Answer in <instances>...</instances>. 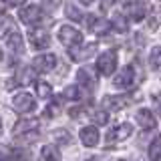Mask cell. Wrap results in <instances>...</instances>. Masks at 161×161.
Returning <instances> with one entry per match:
<instances>
[{"label":"cell","mask_w":161,"mask_h":161,"mask_svg":"<svg viewBox=\"0 0 161 161\" xmlns=\"http://www.w3.org/2000/svg\"><path fill=\"white\" fill-rule=\"evenodd\" d=\"M34 89H36V97H40V99L53 97V87H50L47 80H34Z\"/></svg>","instance_id":"obj_18"},{"label":"cell","mask_w":161,"mask_h":161,"mask_svg":"<svg viewBox=\"0 0 161 161\" xmlns=\"http://www.w3.org/2000/svg\"><path fill=\"white\" fill-rule=\"evenodd\" d=\"M22 2H24V0H8V4H10V6H20Z\"/></svg>","instance_id":"obj_33"},{"label":"cell","mask_w":161,"mask_h":161,"mask_svg":"<svg viewBox=\"0 0 161 161\" xmlns=\"http://www.w3.org/2000/svg\"><path fill=\"white\" fill-rule=\"evenodd\" d=\"M38 129V121L36 119H22L20 123H16V127H14V135H26V133H36Z\"/></svg>","instance_id":"obj_15"},{"label":"cell","mask_w":161,"mask_h":161,"mask_svg":"<svg viewBox=\"0 0 161 161\" xmlns=\"http://www.w3.org/2000/svg\"><path fill=\"white\" fill-rule=\"evenodd\" d=\"M0 161H6V159H4V155H2V153H0Z\"/></svg>","instance_id":"obj_36"},{"label":"cell","mask_w":161,"mask_h":161,"mask_svg":"<svg viewBox=\"0 0 161 161\" xmlns=\"http://www.w3.org/2000/svg\"><path fill=\"white\" fill-rule=\"evenodd\" d=\"M20 20H22L24 24H36L42 20V6H36V4H32V6H26L20 10Z\"/></svg>","instance_id":"obj_9"},{"label":"cell","mask_w":161,"mask_h":161,"mask_svg":"<svg viewBox=\"0 0 161 161\" xmlns=\"http://www.w3.org/2000/svg\"><path fill=\"white\" fill-rule=\"evenodd\" d=\"M131 133H133V127H131V123H121L119 127H115L113 131L109 133V141L113 143V141H125L127 137H131Z\"/></svg>","instance_id":"obj_14"},{"label":"cell","mask_w":161,"mask_h":161,"mask_svg":"<svg viewBox=\"0 0 161 161\" xmlns=\"http://www.w3.org/2000/svg\"><path fill=\"white\" fill-rule=\"evenodd\" d=\"M83 113H85V107H75V109L69 111V115H70L73 119H79V115H83Z\"/></svg>","instance_id":"obj_31"},{"label":"cell","mask_w":161,"mask_h":161,"mask_svg":"<svg viewBox=\"0 0 161 161\" xmlns=\"http://www.w3.org/2000/svg\"><path fill=\"white\" fill-rule=\"evenodd\" d=\"M113 28L117 30V32H127V28H129V24H127V18L123 16V14H117V16L113 18Z\"/></svg>","instance_id":"obj_25"},{"label":"cell","mask_w":161,"mask_h":161,"mask_svg":"<svg viewBox=\"0 0 161 161\" xmlns=\"http://www.w3.org/2000/svg\"><path fill=\"white\" fill-rule=\"evenodd\" d=\"M115 2H119V0H103V8H111Z\"/></svg>","instance_id":"obj_32"},{"label":"cell","mask_w":161,"mask_h":161,"mask_svg":"<svg viewBox=\"0 0 161 161\" xmlns=\"http://www.w3.org/2000/svg\"><path fill=\"white\" fill-rule=\"evenodd\" d=\"M161 26V6L149 10V30H157Z\"/></svg>","instance_id":"obj_22"},{"label":"cell","mask_w":161,"mask_h":161,"mask_svg":"<svg viewBox=\"0 0 161 161\" xmlns=\"http://www.w3.org/2000/svg\"><path fill=\"white\" fill-rule=\"evenodd\" d=\"M58 58L54 57L53 53H47V54H38L36 58H34L32 63V69L36 70V73H50L54 67H57Z\"/></svg>","instance_id":"obj_4"},{"label":"cell","mask_w":161,"mask_h":161,"mask_svg":"<svg viewBox=\"0 0 161 161\" xmlns=\"http://www.w3.org/2000/svg\"><path fill=\"white\" fill-rule=\"evenodd\" d=\"M133 80H135V69L131 64H127V67H123L117 73V77L113 79V85L117 89H129V87H133Z\"/></svg>","instance_id":"obj_5"},{"label":"cell","mask_w":161,"mask_h":161,"mask_svg":"<svg viewBox=\"0 0 161 161\" xmlns=\"http://www.w3.org/2000/svg\"><path fill=\"white\" fill-rule=\"evenodd\" d=\"M131 99L129 95H121V97H105V101H103V105L107 109H111V111H121V109H125L127 105H131Z\"/></svg>","instance_id":"obj_12"},{"label":"cell","mask_w":161,"mask_h":161,"mask_svg":"<svg viewBox=\"0 0 161 161\" xmlns=\"http://www.w3.org/2000/svg\"><path fill=\"white\" fill-rule=\"evenodd\" d=\"M80 2H83V4H85V6H89V4H93V2H95V0H80Z\"/></svg>","instance_id":"obj_35"},{"label":"cell","mask_w":161,"mask_h":161,"mask_svg":"<svg viewBox=\"0 0 161 161\" xmlns=\"http://www.w3.org/2000/svg\"><path fill=\"white\" fill-rule=\"evenodd\" d=\"M40 153H42L44 161H60V151L54 147V145H44Z\"/></svg>","instance_id":"obj_20"},{"label":"cell","mask_w":161,"mask_h":161,"mask_svg":"<svg viewBox=\"0 0 161 161\" xmlns=\"http://www.w3.org/2000/svg\"><path fill=\"white\" fill-rule=\"evenodd\" d=\"M34 105H36V101L28 93H18V95H14V99H12V107L16 109L18 113H28V111L34 109Z\"/></svg>","instance_id":"obj_6"},{"label":"cell","mask_w":161,"mask_h":161,"mask_svg":"<svg viewBox=\"0 0 161 161\" xmlns=\"http://www.w3.org/2000/svg\"><path fill=\"white\" fill-rule=\"evenodd\" d=\"M149 67L155 70V73H161V47H155L151 50L149 57Z\"/></svg>","instance_id":"obj_23"},{"label":"cell","mask_w":161,"mask_h":161,"mask_svg":"<svg viewBox=\"0 0 161 161\" xmlns=\"http://www.w3.org/2000/svg\"><path fill=\"white\" fill-rule=\"evenodd\" d=\"M0 60H2V50H0Z\"/></svg>","instance_id":"obj_37"},{"label":"cell","mask_w":161,"mask_h":161,"mask_svg":"<svg viewBox=\"0 0 161 161\" xmlns=\"http://www.w3.org/2000/svg\"><path fill=\"white\" fill-rule=\"evenodd\" d=\"M54 139L63 141V143H70V141H73V137H70V135H69L64 129H58V131H54Z\"/></svg>","instance_id":"obj_29"},{"label":"cell","mask_w":161,"mask_h":161,"mask_svg":"<svg viewBox=\"0 0 161 161\" xmlns=\"http://www.w3.org/2000/svg\"><path fill=\"white\" fill-rule=\"evenodd\" d=\"M64 12H67V16H69L70 20H75V22H85V16H87V14H83L73 2H69L67 6H64Z\"/></svg>","instance_id":"obj_19"},{"label":"cell","mask_w":161,"mask_h":161,"mask_svg":"<svg viewBox=\"0 0 161 161\" xmlns=\"http://www.w3.org/2000/svg\"><path fill=\"white\" fill-rule=\"evenodd\" d=\"M34 73H36V70H34L32 67H26L22 70V75L18 73V83L20 85H28V83H32L34 80Z\"/></svg>","instance_id":"obj_26"},{"label":"cell","mask_w":161,"mask_h":161,"mask_svg":"<svg viewBox=\"0 0 161 161\" xmlns=\"http://www.w3.org/2000/svg\"><path fill=\"white\" fill-rule=\"evenodd\" d=\"M58 109H60L58 101H54L53 105H48V107H47V111H44V115H47V117H57V115H58Z\"/></svg>","instance_id":"obj_30"},{"label":"cell","mask_w":161,"mask_h":161,"mask_svg":"<svg viewBox=\"0 0 161 161\" xmlns=\"http://www.w3.org/2000/svg\"><path fill=\"white\" fill-rule=\"evenodd\" d=\"M95 53H97V44H95V42L87 44V47L70 48V57H73L75 60H83V58H89V57H93Z\"/></svg>","instance_id":"obj_16"},{"label":"cell","mask_w":161,"mask_h":161,"mask_svg":"<svg viewBox=\"0 0 161 161\" xmlns=\"http://www.w3.org/2000/svg\"><path fill=\"white\" fill-rule=\"evenodd\" d=\"M111 28H113V24H111L107 18H101V16H91L89 18V30L93 34L105 36V34L111 32Z\"/></svg>","instance_id":"obj_7"},{"label":"cell","mask_w":161,"mask_h":161,"mask_svg":"<svg viewBox=\"0 0 161 161\" xmlns=\"http://www.w3.org/2000/svg\"><path fill=\"white\" fill-rule=\"evenodd\" d=\"M6 42H8V48L12 50L14 54H20V53L24 50V42H22V36H20V32H10L8 38H6Z\"/></svg>","instance_id":"obj_17"},{"label":"cell","mask_w":161,"mask_h":161,"mask_svg":"<svg viewBox=\"0 0 161 161\" xmlns=\"http://www.w3.org/2000/svg\"><path fill=\"white\" fill-rule=\"evenodd\" d=\"M0 129H2V121H0Z\"/></svg>","instance_id":"obj_38"},{"label":"cell","mask_w":161,"mask_h":161,"mask_svg":"<svg viewBox=\"0 0 161 161\" xmlns=\"http://www.w3.org/2000/svg\"><path fill=\"white\" fill-rule=\"evenodd\" d=\"M58 40L64 44L69 50L79 47L80 42H83V32H80L79 28L75 26H69V24H63V26L58 28Z\"/></svg>","instance_id":"obj_1"},{"label":"cell","mask_w":161,"mask_h":161,"mask_svg":"<svg viewBox=\"0 0 161 161\" xmlns=\"http://www.w3.org/2000/svg\"><path fill=\"white\" fill-rule=\"evenodd\" d=\"M155 105H157V109H159V113H161V95L155 97Z\"/></svg>","instance_id":"obj_34"},{"label":"cell","mask_w":161,"mask_h":161,"mask_svg":"<svg viewBox=\"0 0 161 161\" xmlns=\"http://www.w3.org/2000/svg\"><path fill=\"white\" fill-rule=\"evenodd\" d=\"M91 161H93V159H91Z\"/></svg>","instance_id":"obj_39"},{"label":"cell","mask_w":161,"mask_h":161,"mask_svg":"<svg viewBox=\"0 0 161 161\" xmlns=\"http://www.w3.org/2000/svg\"><path fill=\"white\" fill-rule=\"evenodd\" d=\"M64 99L79 101L80 99V87H79V85H69V87L64 89Z\"/></svg>","instance_id":"obj_27"},{"label":"cell","mask_w":161,"mask_h":161,"mask_svg":"<svg viewBox=\"0 0 161 161\" xmlns=\"http://www.w3.org/2000/svg\"><path fill=\"white\" fill-rule=\"evenodd\" d=\"M137 123L143 127L145 131H153L155 127H157V121H155V117H153V113H151L149 109H139L137 111Z\"/></svg>","instance_id":"obj_10"},{"label":"cell","mask_w":161,"mask_h":161,"mask_svg":"<svg viewBox=\"0 0 161 161\" xmlns=\"http://www.w3.org/2000/svg\"><path fill=\"white\" fill-rule=\"evenodd\" d=\"M80 141H83L85 147H95L99 143V129L89 125V127H83L80 129Z\"/></svg>","instance_id":"obj_11"},{"label":"cell","mask_w":161,"mask_h":161,"mask_svg":"<svg viewBox=\"0 0 161 161\" xmlns=\"http://www.w3.org/2000/svg\"><path fill=\"white\" fill-rule=\"evenodd\" d=\"M77 79H79V85H83V87H85V89H89V91H93V89H95V85H97V77H95V73H93V70H91L89 67L79 69Z\"/></svg>","instance_id":"obj_13"},{"label":"cell","mask_w":161,"mask_h":161,"mask_svg":"<svg viewBox=\"0 0 161 161\" xmlns=\"http://www.w3.org/2000/svg\"><path fill=\"white\" fill-rule=\"evenodd\" d=\"M91 117H93V121L97 125H107V121H109V115L105 113V111H95Z\"/></svg>","instance_id":"obj_28"},{"label":"cell","mask_w":161,"mask_h":161,"mask_svg":"<svg viewBox=\"0 0 161 161\" xmlns=\"http://www.w3.org/2000/svg\"><path fill=\"white\" fill-rule=\"evenodd\" d=\"M8 32H14L12 30V20H10V16H0V38H4Z\"/></svg>","instance_id":"obj_24"},{"label":"cell","mask_w":161,"mask_h":161,"mask_svg":"<svg viewBox=\"0 0 161 161\" xmlns=\"http://www.w3.org/2000/svg\"><path fill=\"white\" fill-rule=\"evenodd\" d=\"M123 16L127 20H133V22H141V20L147 16V4L141 2V0L127 2L125 8H123Z\"/></svg>","instance_id":"obj_3"},{"label":"cell","mask_w":161,"mask_h":161,"mask_svg":"<svg viewBox=\"0 0 161 161\" xmlns=\"http://www.w3.org/2000/svg\"><path fill=\"white\" fill-rule=\"evenodd\" d=\"M28 40H30V44H32L34 48H38V50L47 48L48 44H50V36H48V32H47V30H42V28H34V30H30V32H28Z\"/></svg>","instance_id":"obj_8"},{"label":"cell","mask_w":161,"mask_h":161,"mask_svg":"<svg viewBox=\"0 0 161 161\" xmlns=\"http://www.w3.org/2000/svg\"><path fill=\"white\" fill-rule=\"evenodd\" d=\"M117 69V53L115 50H105L101 53V57L97 58V70L103 77H109V75L115 73Z\"/></svg>","instance_id":"obj_2"},{"label":"cell","mask_w":161,"mask_h":161,"mask_svg":"<svg viewBox=\"0 0 161 161\" xmlns=\"http://www.w3.org/2000/svg\"><path fill=\"white\" fill-rule=\"evenodd\" d=\"M149 159L151 161H159L161 159V135H157L149 145Z\"/></svg>","instance_id":"obj_21"}]
</instances>
